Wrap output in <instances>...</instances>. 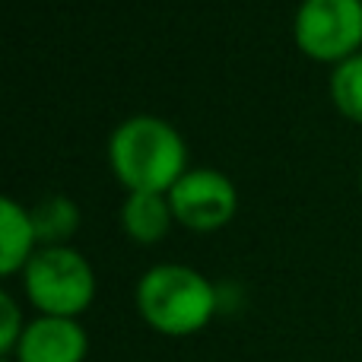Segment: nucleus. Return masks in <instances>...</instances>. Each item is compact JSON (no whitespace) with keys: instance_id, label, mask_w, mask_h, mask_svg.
I'll return each instance as SVG.
<instances>
[{"instance_id":"nucleus-1","label":"nucleus","mask_w":362,"mask_h":362,"mask_svg":"<svg viewBox=\"0 0 362 362\" xmlns=\"http://www.w3.org/2000/svg\"><path fill=\"white\" fill-rule=\"evenodd\" d=\"M108 156L131 191H165L185 175V140L156 115H134L115 127Z\"/></svg>"},{"instance_id":"nucleus-5","label":"nucleus","mask_w":362,"mask_h":362,"mask_svg":"<svg viewBox=\"0 0 362 362\" xmlns=\"http://www.w3.org/2000/svg\"><path fill=\"white\" fill-rule=\"evenodd\" d=\"M169 204L191 229H216L235 213V185L216 169H191L169 187Z\"/></svg>"},{"instance_id":"nucleus-6","label":"nucleus","mask_w":362,"mask_h":362,"mask_svg":"<svg viewBox=\"0 0 362 362\" xmlns=\"http://www.w3.org/2000/svg\"><path fill=\"white\" fill-rule=\"evenodd\" d=\"M89 350V337L76 318L42 315L29 321L19 337L13 362H83Z\"/></svg>"},{"instance_id":"nucleus-12","label":"nucleus","mask_w":362,"mask_h":362,"mask_svg":"<svg viewBox=\"0 0 362 362\" xmlns=\"http://www.w3.org/2000/svg\"><path fill=\"white\" fill-rule=\"evenodd\" d=\"M0 362H13V359H10V356H4V359H0Z\"/></svg>"},{"instance_id":"nucleus-3","label":"nucleus","mask_w":362,"mask_h":362,"mask_svg":"<svg viewBox=\"0 0 362 362\" xmlns=\"http://www.w3.org/2000/svg\"><path fill=\"white\" fill-rule=\"evenodd\" d=\"M25 296L42 315H61L74 318L93 302L95 276L89 261L74 248L64 245H45L25 261L23 267Z\"/></svg>"},{"instance_id":"nucleus-8","label":"nucleus","mask_w":362,"mask_h":362,"mask_svg":"<svg viewBox=\"0 0 362 362\" xmlns=\"http://www.w3.org/2000/svg\"><path fill=\"white\" fill-rule=\"evenodd\" d=\"M172 204L163 197V191H131V197L121 206V223L140 242H156L165 235L172 223Z\"/></svg>"},{"instance_id":"nucleus-9","label":"nucleus","mask_w":362,"mask_h":362,"mask_svg":"<svg viewBox=\"0 0 362 362\" xmlns=\"http://www.w3.org/2000/svg\"><path fill=\"white\" fill-rule=\"evenodd\" d=\"M29 216H32V226H35V235L48 245L67 238L70 232L76 229V223H80L76 204L70 197H64V194H48V197H42L29 210Z\"/></svg>"},{"instance_id":"nucleus-2","label":"nucleus","mask_w":362,"mask_h":362,"mask_svg":"<svg viewBox=\"0 0 362 362\" xmlns=\"http://www.w3.org/2000/svg\"><path fill=\"white\" fill-rule=\"evenodd\" d=\"M144 321L169 337L194 334L216 312V289L204 274L185 264H156L137 283Z\"/></svg>"},{"instance_id":"nucleus-10","label":"nucleus","mask_w":362,"mask_h":362,"mask_svg":"<svg viewBox=\"0 0 362 362\" xmlns=\"http://www.w3.org/2000/svg\"><path fill=\"white\" fill-rule=\"evenodd\" d=\"M331 95L340 112L362 121V51L344 57L331 74Z\"/></svg>"},{"instance_id":"nucleus-11","label":"nucleus","mask_w":362,"mask_h":362,"mask_svg":"<svg viewBox=\"0 0 362 362\" xmlns=\"http://www.w3.org/2000/svg\"><path fill=\"white\" fill-rule=\"evenodd\" d=\"M0 312H4V321H0V353H4V356H13L25 325H23V318H19V308H16V302H13L10 293H0Z\"/></svg>"},{"instance_id":"nucleus-4","label":"nucleus","mask_w":362,"mask_h":362,"mask_svg":"<svg viewBox=\"0 0 362 362\" xmlns=\"http://www.w3.org/2000/svg\"><path fill=\"white\" fill-rule=\"evenodd\" d=\"M296 42L312 57H350L362 42V0H302Z\"/></svg>"},{"instance_id":"nucleus-7","label":"nucleus","mask_w":362,"mask_h":362,"mask_svg":"<svg viewBox=\"0 0 362 362\" xmlns=\"http://www.w3.org/2000/svg\"><path fill=\"white\" fill-rule=\"evenodd\" d=\"M0 206H4V216H0V270L13 274L16 267H25V261L35 255L32 242L38 235L25 206H19L13 197H4Z\"/></svg>"}]
</instances>
